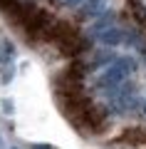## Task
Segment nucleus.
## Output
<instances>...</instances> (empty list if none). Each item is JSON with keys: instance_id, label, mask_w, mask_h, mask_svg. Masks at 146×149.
Masks as SVG:
<instances>
[{"instance_id": "1", "label": "nucleus", "mask_w": 146, "mask_h": 149, "mask_svg": "<svg viewBox=\"0 0 146 149\" xmlns=\"http://www.w3.org/2000/svg\"><path fill=\"white\" fill-rule=\"evenodd\" d=\"M121 142H126V144H146V129H141V127L126 129V132L121 134Z\"/></svg>"}]
</instances>
